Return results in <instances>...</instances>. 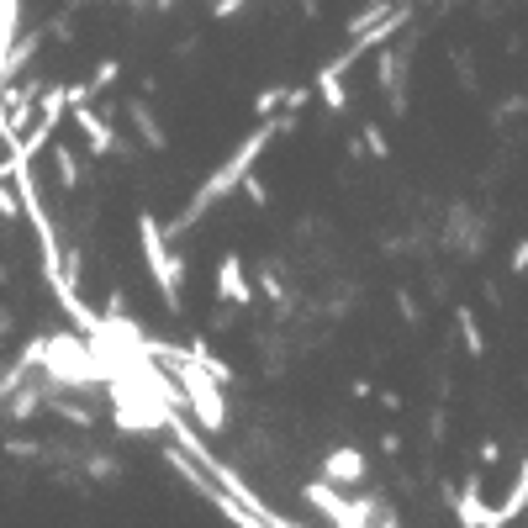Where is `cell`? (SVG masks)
<instances>
[{
    "label": "cell",
    "mask_w": 528,
    "mask_h": 528,
    "mask_svg": "<svg viewBox=\"0 0 528 528\" xmlns=\"http://www.w3.org/2000/svg\"><path fill=\"white\" fill-rule=\"evenodd\" d=\"M243 6H249V0H217V6H212V22H228V16H238Z\"/></svg>",
    "instance_id": "obj_26"
},
{
    "label": "cell",
    "mask_w": 528,
    "mask_h": 528,
    "mask_svg": "<svg viewBox=\"0 0 528 528\" xmlns=\"http://www.w3.org/2000/svg\"><path fill=\"white\" fill-rule=\"evenodd\" d=\"M22 32V0H0V85H6V48Z\"/></svg>",
    "instance_id": "obj_12"
},
{
    "label": "cell",
    "mask_w": 528,
    "mask_h": 528,
    "mask_svg": "<svg viewBox=\"0 0 528 528\" xmlns=\"http://www.w3.org/2000/svg\"><path fill=\"white\" fill-rule=\"evenodd\" d=\"M238 191H243V196H249L254 206H270V185H264V180L254 175V169H249V175H243V180H238Z\"/></svg>",
    "instance_id": "obj_21"
},
{
    "label": "cell",
    "mask_w": 528,
    "mask_h": 528,
    "mask_svg": "<svg viewBox=\"0 0 528 528\" xmlns=\"http://www.w3.org/2000/svg\"><path fill=\"white\" fill-rule=\"evenodd\" d=\"M69 117H74V127L85 132V148H90L96 159H106V154H117V148H122L117 132H111V122L101 117L96 106H69Z\"/></svg>",
    "instance_id": "obj_6"
},
{
    "label": "cell",
    "mask_w": 528,
    "mask_h": 528,
    "mask_svg": "<svg viewBox=\"0 0 528 528\" xmlns=\"http://www.w3.org/2000/svg\"><path fill=\"white\" fill-rule=\"evenodd\" d=\"M455 518L465 528H486L492 523V507L481 497V476H465V492H455Z\"/></svg>",
    "instance_id": "obj_8"
},
{
    "label": "cell",
    "mask_w": 528,
    "mask_h": 528,
    "mask_svg": "<svg viewBox=\"0 0 528 528\" xmlns=\"http://www.w3.org/2000/svg\"><path fill=\"white\" fill-rule=\"evenodd\" d=\"M43 407H53V418H64L69 428H96V412H90V407H80V402H64V396H53V402H43Z\"/></svg>",
    "instance_id": "obj_14"
},
{
    "label": "cell",
    "mask_w": 528,
    "mask_h": 528,
    "mask_svg": "<svg viewBox=\"0 0 528 528\" xmlns=\"http://www.w3.org/2000/svg\"><path fill=\"white\" fill-rule=\"evenodd\" d=\"M396 312H402V323H412V328L423 323V312H418V296H412V291H396Z\"/></svg>",
    "instance_id": "obj_22"
},
{
    "label": "cell",
    "mask_w": 528,
    "mask_h": 528,
    "mask_svg": "<svg viewBox=\"0 0 528 528\" xmlns=\"http://www.w3.org/2000/svg\"><path fill=\"white\" fill-rule=\"evenodd\" d=\"M301 11H307V16H317V0H301Z\"/></svg>",
    "instance_id": "obj_31"
},
{
    "label": "cell",
    "mask_w": 528,
    "mask_h": 528,
    "mask_svg": "<svg viewBox=\"0 0 528 528\" xmlns=\"http://www.w3.org/2000/svg\"><path fill=\"white\" fill-rule=\"evenodd\" d=\"M138 238H143V264H148V280H154L159 301L169 307V317H175L185 307V259L169 249V238L159 228L154 212H138Z\"/></svg>",
    "instance_id": "obj_3"
},
{
    "label": "cell",
    "mask_w": 528,
    "mask_h": 528,
    "mask_svg": "<svg viewBox=\"0 0 528 528\" xmlns=\"http://www.w3.org/2000/svg\"><path fill=\"white\" fill-rule=\"evenodd\" d=\"M6 455H22V460H32V455H43V444H32V439H11V444H6Z\"/></svg>",
    "instance_id": "obj_28"
},
{
    "label": "cell",
    "mask_w": 528,
    "mask_h": 528,
    "mask_svg": "<svg viewBox=\"0 0 528 528\" xmlns=\"http://www.w3.org/2000/svg\"><path fill=\"white\" fill-rule=\"evenodd\" d=\"M259 286H264V296H270L275 307H286V286H280V280H275V270H270V264H264V270H259Z\"/></svg>",
    "instance_id": "obj_23"
},
{
    "label": "cell",
    "mask_w": 528,
    "mask_h": 528,
    "mask_svg": "<svg viewBox=\"0 0 528 528\" xmlns=\"http://www.w3.org/2000/svg\"><path fill=\"white\" fill-rule=\"evenodd\" d=\"M280 101H286V85H264L259 96H254V117H275Z\"/></svg>",
    "instance_id": "obj_18"
},
{
    "label": "cell",
    "mask_w": 528,
    "mask_h": 528,
    "mask_svg": "<svg viewBox=\"0 0 528 528\" xmlns=\"http://www.w3.org/2000/svg\"><path fill=\"white\" fill-rule=\"evenodd\" d=\"M6 333H11V312H6V307H0V338H6Z\"/></svg>",
    "instance_id": "obj_30"
},
{
    "label": "cell",
    "mask_w": 528,
    "mask_h": 528,
    "mask_svg": "<svg viewBox=\"0 0 528 528\" xmlns=\"http://www.w3.org/2000/svg\"><path fill=\"white\" fill-rule=\"evenodd\" d=\"M37 375L53 386H64V391H101V365H96V354L85 349L80 333H48Z\"/></svg>",
    "instance_id": "obj_2"
},
{
    "label": "cell",
    "mask_w": 528,
    "mask_h": 528,
    "mask_svg": "<svg viewBox=\"0 0 528 528\" xmlns=\"http://www.w3.org/2000/svg\"><path fill=\"white\" fill-rule=\"evenodd\" d=\"M370 476V465H365V455L360 449H349V444H338V449H328L323 455V481H333V486H360Z\"/></svg>",
    "instance_id": "obj_7"
},
{
    "label": "cell",
    "mask_w": 528,
    "mask_h": 528,
    "mask_svg": "<svg viewBox=\"0 0 528 528\" xmlns=\"http://www.w3.org/2000/svg\"><path fill=\"white\" fill-rule=\"evenodd\" d=\"M69 6H90V0H69Z\"/></svg>",
    "instance_id": "obj_32"
},
{
    "label": "cell",
    "mask_w": 528,
    "mask_h": 528,
    "mask_svg": "<svg viewBox=\"0 0 528 528\" xmlns=\"http://www.w3.org/2000/svg\"><path fill=\"white\" fill-rule=\"evenodd\" d=\"M523 507H528V465L513 470V492L492 507V523H486V528H507L513 518H523Z\"/></svg>",
    "instance_id": "obj_10"
},
{
    "label": "cell",
    "mask_w": 528,
    "mask_h": 528,
    "mask_svg": "<svg viewBox=\"0 0 528 528\" xmlns=\"http://www.w3.org/2000/svg\"><path fill=\"white\" fill-rule=\"evenodd\" d=\"M48 148H53V143H48ZM53 164H59V180L74 191V185H80V159H74L69 148H53Z\"/></svg>",
    "instance_id": "obj_19"
},
{
    "label": "cell",
    "mask_w": 528,
    "mask_h": 528,
    "mask_svg": "<svg viewBox=\"0 0 528 528\" xmlns=\"http://www.w3.org/2000/svg\"><path fill=\"white\" fill-rule=\"evenodd\" d=\"M117 74H122V64H117V59H101V64H96V74H90V90H96V96H106V90L117 85Z\"/></svg>",
    "instance_id": "obj_20"
},
{
    "label": "cell",
    "mask_w": 528,
    "mask_h": 528,
    "mask_svg": "<svg viewBox=\"0 0 528 528\" xmlns=\"http://www.w3.org/2000/svg\"><path fill=\"white\" fill-rule=\"evenodd\" d=\"M455 74H460V85H465V90H476V64H470L465 53H455Z\"/></svg>",
    "instance_id": "obj_25"
},
{
    "label": "cell",
    "mask_w": 528,
    "mask_h": 528,
    "mask_svg": "<svg viewBox=\"0 0 528 528\" xmlns=\"http://www.w3.org/2000/svg\"><path fill=\"white\" fill-rule=\"evenodd\" d=\"M85 476H90V481H117L122 465H117V455H90V460H85Z\"/></svg>",
    "instance_id": "obj_17"
},
{
    "label": "cell",
    "mask_w": 528,
    "mask_h": 528,
    "mask_svg": "<svg viewBox=\"0 0 528 528\" xmlns=\"http://www.w3.org/2000/svg\"><path fill=\"white\" fill-rule=\"evenodd\" d=\"M507 264H513V275H523V270H528V238H518V243H513V254H507Z\"/></svg>",
    "instance_id": "obj_27"
},
{
    "label": "cell",
    "mask_w": 528,
    "mask_h": 528,
    "mask_svg": "<svg viewBox=\"0 0 528 528\" xmlns=\"http://www.w3.org/2000/svg\"><path fill=\"white\" fill-rule=\"evenodd\" d=\"M307 101H312V90H307V85H296V90L286 85V101H280V106H286V111H296V117H301V106H307Z\"/></svg>",
    "instance_id": "obj_24"
},
{
    "label": "cell",
    "mask_w": 528,
    "mask_h": 528,
    "mask_svg": "<svg viewBox=\"0 0 528 528\" xmlns=\"http://www.w3.org/2000/svg\"><path fill=\"white\" fill-rule=\"evenodd\" d=\"M127 122H132V127H138V138H143L148 148H154V154H164V148H169V132L159 127V117H154V106H148L143 96H132V101H127Z\"/></svg>",
    "instance_id": "obj_9"
},
{
    "label": "cell",
    "mask_w": 528,
    "mask_h": 528,
    "mask_svg": "<svg viewBox=\"0 0 528 528\" xmlns=\"http://www.w3.org/2000/svg\"><path fill=\"white\" fill-rule=\"evenodd\" d=\"M185 354H191L196 365H206V370H212V375H217L222 386H233V365L222 360V354H217L212 344H206V338H191V344H185Z\"/></svg>",
    "instance_id": "obj_13"
},
{
    "label": "cell",
    "mask_w": 528,
    "mask_h": 528,
    "mask_svg": "<svg viewBox=\"0 0 528 528\" xmlns=\"http://www.w3.org/2000/svg\"><path fill=\"white\" fill-rule=\"evenodd\" d=\"M497 460H502V444L486 439V444H481V465H497Z\"/></svg>",
    "instance_id": "obj_29"
},
{
    "label": "cell",
    "mask_w": 528,
    "mask_h": 528,
    "mask_svg": "<svg viewBox=\"0 0 528 528\" xmlns=\"http://www.w3.org/2000/svg\"><path fill=\"white\" fill-rule=\"evenodd\" d=\"M360 148H365L370 159H386V154H391V138L381 132V122H365V132H360Z\"/></svg>",
    "instance_id": "obj_16"
},
{
    "label": "cell",
    "mask_w": 528,
    "mask_h": 528,
    "mask_svg": "<svg viewBox=\"0 0 528 528\" xmlns=\"http://www.w3.org/2000/svg\"><path fill=\"white\" fill-rule=\"evenodd\" d=\"M217 301H228V307H254V280H249V270H243V254H222Z\"/></svg>",
    "instance_id": "obj_5"
},
{
    "label": "cell",
    "mask_w": 528,
    "mask_h": 528,
    "mask_svg": "<svg viewBox=\"0 0 528 528\" xmlns=\"http://www.w3.org/2000/svg\"><path fill=\"white\" fill-rule=\"evenodd\" d=\"M291 127H296V111H286V106H280L275 117H259V127H254V132H249V138H243L238 148H233V154H228V164H222V169H212V180H206L201 191H196L191 201H185V212H180L175 222H169V228L159 222V228H164V238H180L185 228H196V222H201L206 212H212L217 201H228V196L238 191V180H243V175H249V169L259 164V154H264V148H270V143L280 138V132H291Z\"/></svg>",
    "instance_id": "obj_1"
},
{
    "label": "cell",
    "mask_w": 528,
    "mask_h": 528,
    "mask_svg": "<svg viewBox=\"0 0 528 528\" xmlns=\"http://www.w3.org/2000/svg\"><path fill=\"white\" fill-rule=\"evenodd\" d=\"M301 502L307 507H317L328 523H338V528H354V502L344 497V486H333V481H307L301 486Z\"/></svg>",
    "instance_id": "obj_4"
},
{
    "label": "cell",
    "mask_w": 528,
    "mask_h": 528,
    "mask_svg": "<svg viewBox=\"0 0 528 528\" xmlns=\"http://www.w3.org/2000/svg\"><path fill=\"white\" fill-rule=\"evenodd\" d=\"M317 96H323V106L333 111V117H338V111H349V90H344V74H338L333 64H323V69H317Z\"/></svg>",
    "instance_id": "obj_11"
},
{
    "label": "cell",
    "mask_w": 528,
    "mask_h": 528,
    "mask_svg": "<svg viewBox=\"0 0 528 528\" xmlns=\"http://www.w3.org/2000/svg\"><path fill=\"white\" fill-rule=\"evenodd\" d=\"M455 323H460V338H465V354H470V360H481V354H486V338H481L476 312H470V307H460V312H455Z\"/></svg>",
    "instance_id": "obj_15"
}]
</instances>
